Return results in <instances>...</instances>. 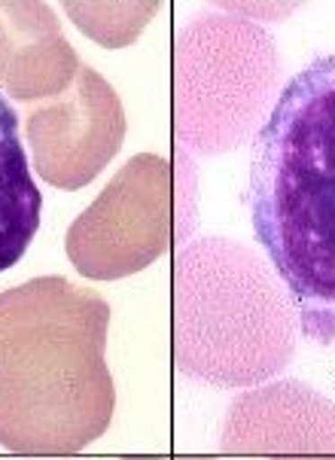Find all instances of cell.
<instances>
[{
  "label": "cell",
  "instance_id": "obj_1",
  "mask_svg": "<svg viewBox=\"0 0 335 460\" xmlns=\"http://www.w3.org/2000/svg\"><path fill=\"white\" fill-rule=\"evenodd\" d=\"M251 217L305 339L335 341V49L284 85L253 140Z\"/></svg>",
  "mask_w": 335,
  "mask_h": 460
},
{
  "label": "cell",
  "instance_id": "obj_2",
  "mask_svg": "<svg viewBox=\"0 0 335 460\" xmlns=\"http://www.w3.org/2000/svg\"><path fill=\"white\" fill-rule=\"evenodd\" d=\"M43 196L31 177L19 116L0 95V275L25 256L40 229Z\"/></svg>",
  "mask_w": 335,
  "mask_h": 460
}]
</instances>
